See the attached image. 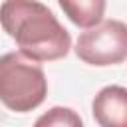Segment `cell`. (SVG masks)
Returning a JSON list of instances; mask_svg holds the SVG:
<instances>
[{
	"label": "cell",
	"mask_w": 127,
	"mask_h": 127,
	"mask_svg": "<svg viewBox=\"0 0 127 127\" xmlns=\"http://www.w3.org/2000/svg\"><path fill=\"white\" fill-rule=\"evenodd\" d=\"M36 125H71V127H81L83 121L69 107H52L46 115H42L36 121Z\"/></svg>",
	"instance_id": "cell-6"
},
{
	"label": "cell",
	"mask_w": 127,
	"mask_h": 127,
	"mask_svg": "<svg viewBox=\"0 0 127 127\" xmlns=\"http://www.w3.org/2000/svg\"><path fill=\"white\" fill-rule=\"evenodd\" d=\"M93 119L101 127H127V87L105 85L91 103Z\"/></svg>",
	"instance_id": "cell-4"
},
{
	"label": "cell",
	"mask_w": 127,
	"mask_h": 127,
	"mask_svg": "<svg viewBox=\"0 0 127 127\" xmlns=\"http://www.w3.org/2000/svg\"><path fill=\"white\" fill-rule=\"evenodd\" d=\"M48 95V79L38 60L22 52L0 56V101L16 113L34 111Z\"/></svg>",
	"instance_id": "cell-2"
},
{
	"label": "cell",
	"mask_w": 127,
	"mask_h": 127,
	"mask_svg": "<svg viewBox=\"0 0 127 127\" xmlns=\"http://www.w3.org/2000/svg\"><path fill=\"white\" fill-rule=\"evenodd\" d=\"M73 50L89 65H117L127 60V24L121 20H101L79 34Z\"/></svg>",
	"instance_id": "cell-3"
},
{
	"label": "cell",
	"mask_w": 127,
	"mask_h": 127,
	"mask_svg": "<svg viewBox=\"0 0 127 127\" xmlns=\"http://www.w3.org/2000/svg\"><path fill=\"white\" fill-rule=\"evenodd\" d=\"M60 8L77 28H91L103 20L105 0H58Z\"/></svg>",
	"instance_id": "cell-5"
},
{
	"label": "cell",
	"mask_w": 127,
	"mask_h": 127,
	"mask_svg": "<svg viewBox=\"0 0 127 127\" xmlns=\"http://www.w3.org/2000/svg\"><path fill=\"white\" fill-rule=\"evenodd\" d=\"M0 26L32 60L54 62L71 50L69 32L38 0H4L0 4Z\"/></svg>",
	"instance_id": "cell-1"
}]
</instances>
